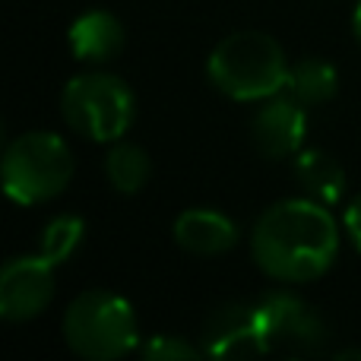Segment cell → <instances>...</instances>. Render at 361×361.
<instances>
[{
  "label": "cell",
  "instance_id": "cell-1",
  "mask_svg": "<svg viewBox=\"0 0 361 361\" xmlns=\"http://www.w3.org/2000/svg\"><path fill=\"white\" fill-rule=\"evenodd\" d=\"M257 267L276 282H314L336 263L339 222L330 206L311 197H292L267 206L250 235Z\"/></svg>",
  "mask_w": 361,
  "mask_h": 361
},
{
  "label": "cell",
  "instance_id": "cell-2",
  "mask_svg": "<svg viewBox=\"0 0 361 361\" xmlns=\"http://www.w3.org/2000/svg\"><path fill=\"white\" fill-rule=\"evenodd\" d=\"M288 63L282 44L267 32H231L212 48L206 61L209 82L235 102H267L286 92Z\"/></svg>",
  "mask_w": 361,
  "mask_h": 361
},
{
  "label": "cell",
  "instance_id": "cell-3",
  "mask_svg": "<svg viewBox=\"0 0 361 361\" xmlns=\"http://www.w3.org/2000/svg\"><path fill=\"white\" fill-rule=\"evenodd\" d=\"M63 343L86 361H114L140 343L133 305L111 288H89L63 314Z\"/></svg>",
  "mask_w": 361,
  "mask_h": 361
},
{
  "label": "cell",
  "instance_id": "cell-4",
  "mask_svg": "<svg viewBox=\"0 0 361 361\" xmlns=\"http://www.w3.org/2000/svg\"><path fill=\"white\" fill-rule=\"evenodd\" d=\"M61 114L67 127L92 143H114L133 127L137 95L121 76L92 70L80 73L63 86Z\"/></svg>",
  "mask_w": 361,
  "mask_h": 361
},
{
  "label": "cell",
  "instance_id": "cell-5",
  "mask_svg": "<svg viewBox=\"0 0 361 361\" xmlns=\"http://www.w3.org/2000/svg\"><path fill=\"white\" fill-rule=\"evenodd\" d=\"M73 169L67 140L48 130H29L4 152V190L19 206L48 203L67 190Z\"/></svg>",
  "mask_w": 361,
  "mask_h": 361
},
{
  "label": "cell",
  "instance_id": "cell-6",
  "mask_svg": "<svg viewBox=\"0 0 361 361\" xmlns=\"http://www.w3.org/2000/svg\"><path fill=\"white\" fill-rule=\"evenodd\" d=\"M257 314H260L263 339H267L269 352H317L324 349L326 336H330L324 317L305 298H298L295 292H286V288L263 295L257 301Z\"/></svg>",
  "mask_w": 361,
  "mask_h": 361
},
{
  "label": "cell",
  "instance_id": "cell-7",
  "mask_svg": "<svg viewBox=\"0 0 361 361\" xmlns=\"http://www.w3.org/2000/svg\"><path fill=\"white\" fill-rule=\"evenodd\" d=\"M54 298V263L35 257H13L0 269V317L10 324L35 320Z\"/></svg>",
  "mask_w": 361,
  "mask_h": 361
},
{
  "label": "cell",
  "instance_id": "cell-8",
  "mask_svg": "<svg viewBox=\"0 0 361 361\" xmlns=\"http://www.w3.org/2000/svg\"><path fill=\"white\" fill-rule=\"evenodd\" d=\"M307 114L295 95L279 92L257 108L250 121V140L267 159H295L305 146Z\"/></svg>",
  "mask_w": 361,
  "mask_h": 361
},
{
  "label": "cell",
  "instance_id": "cell-9",
  "mask_svg": "<svg viewBox=\"0 0 361 361\" xmlns=\"http://www.w3.org/2000/svg\"><path fill=\"white\" fill-rule=\"evenodd\" d=\"M203 352L216 358H238V355H263L260 314L257 305H222L206 317L203 324Z\"/></svg>",
  "mask_w": 361,
  "mask_h": 361
},
{
  "label": "cell",
  "instance_id": "cell-10",
  "mask_svg": "<svg viewBox=\"0 0 361 361\" xmlns=\"http://www.w3.org/2000/svg\"><path fill=\"white\" fill-rule=\"evenodd\" d=\"M175 241L187 254L197 257H219L238 244V225L225 212L209 206H193L175 219Z\"/></svg>",
  "mask_w": 361,
  "mask_h": 361
},
{
  "label": "cell",
  "instance_id": "cell-11",
  "mask_svg": "<svg viewBox=\"0 0 361 361\" xmlns=\"http://www.w3.org/2000/svg\"><path fill=\"white\" fill-rule=\"evenodd\" d=\"M73 57L86 63H108L124 51L127 29L111 10H89L73 19L67 32Z\"/></svg>",
  "mask_w": 361,
  "mask_h": 361
},
{
  "label": "cell",
  "instance_id": "cell-12",
  "mask_svg": "<svg viewBox=\"0 0 361 361\" xmlns=\"http://www.w3.org/2000/svg\"><path fill=\"white\" fill-rule=\"evenodd\" d=\"M295 178L311 200L336 206L345 197V169L324 149H301L295 156Z\"/></svg>",
  "mask_w": 361,
  "mask_h": 361
},
{
  "label": "cell",
  "instance_id": "cell-13",
  "mask_svg": "<svg viewBox=\"0 0 361 361\" xmlns=\"http://www.w3.org/2000/svg\"><path fill=\"white\" fill-rule=\"evenodd\" d=\"M105 175H108V184H111L118 193H127V197H130V193H140L152 175L149 152H146L143 146L124 140V137L114 140L108 156H105Z\"/></svg>",
  "mask_w": 361,
  "mask_h": 361
},
{
  "label": "cell",
  "instance_id": "cell-14",
  "mask_svg": "<svg viewBox=\"0 0 361 361\" xmlns=\"http://www.w3.org/2000/svg\"><path fill=\"white\" fill-rule=\"evenodd\" d=\"M339 89V73L333 63L320 61V57H305V61L292 63L288 70V82H286V92L295 95L305 108L311 105H324L336 95Z\"/></svg>",
  "mask_w": 361,
  "mask_h": 361
},
{
  "label": "cell",
  "instance_id": "cell-15",
  "mask_svg": "<svg viewBox=\"0 0 361 361\" xmlns=\"http://www.w3.org/2000/svg\"><path fill=\"white\" fill-rule=\"evenodd\" d=\"M82 235H86V222L80 216H57L44 225L42 231V244H38V254L44 260H51L54 267L67 263L73 257V250L82 244Z\"/></svg>",
  "mask_w": 361,
  "mask_h": 361
},
{
  "label": "cell",
  "instance_id": "cell-16",
  "mask_svg": "<svg viewBox=\"0 0 361 361\" xmlns=\"http://www.w3.org/2000/svg\"><path fill=\"white\" fill-rule=\"evenodd\" d=\"M143 358L146 361H193L203 355V345H190L180 336H169V333H159V336L146 339L143 343Z\"/></svg>",
  "mask_w": 361,
  "mask_h": 361
},
{
  "label": "cell",
  "instance_id": "cell-17",
  "mask_svg": "<svg viewBox=\"0 0 361 361\" xmlns=\"http://www.w3.org/2000/svg\"><path fill=\"white\" fill-rule=\"evenodd\" d=\"M343 225H345V235L352 238V244L361 250V193L355 200H352L349 206H345L343 212Z\"/></svg>",
  "mask_w": 361,
  "mask_h": 361
},
{
  "label": "cell",
  "instance_id": "cell-18",
  "mask_svg": "<svg viewBox=\"0 0 361 361\" xmlns=\"http://www.w3.org/2000/svg\"><path fill=\"white\" fill-rule=\"evenodd\" d=\"M352 29H355V38H358V44H361V0H358V6H355V16H352Z\"/></svg>",
  "mask_w": 361,
  "mask_h": 361
},
{
  "label": "cell",
  "instance_id": "cell-19",
  "mask_svg": "<svg viewBox=\"0 0 361 361\" xmlns=\"http://www.w3.org/2000/svg\"><path fill=\"white\" fill-rule=\"evenodd\" d=\"M336 358H361V349H343Z\"/></svg>",
  "mask_w": 361,
  "mask_h": 361
}]
</instances>
